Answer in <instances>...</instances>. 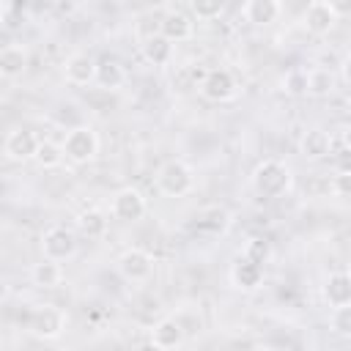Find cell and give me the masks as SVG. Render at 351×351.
I'll use <instances>...</instances> for the list:
<instances>
[{"mask_svg": "<svg viewBox=\"0 0 351 351\" xmlns=\"http://www.w3.org/2000/svg\"><path fill=\"white\" fill-rule=\"evenodd\" d=\"M340 77L351 85V55H346V58H343V63H340Z\"/></svg>", "mask_w": 351, "mask_h": 351, "instance_id": "d6a6232c", "label": "cell"}, {"mask_svg": "<svg viewBox=\"0 0 351 351\" xmlns=\"http://www.w3.org/2000/svg\"><path fill=\"white\" fill-rule=\"evenodd\" d=\"M335 90V77L329 69H310V96H329Z\"/></svg>", "mask_w": 351, "mask_h": 351, "instance_id": "83f0119b", "label": "cell"}, {"mask_svg": "<svg viewBox=\"0 0 351 351\" xmlns=\"http://www.w3.org/2000/svg\"><path fill=\"white\" fill-rule=\"evenodd\" d=\"M96 71H99V63L88 55V52H74L66 58L63 63V77L66 82L77 85V88H85L90 82H96Z\"/></svg>", "mask_w": 351, "mask_h": 351, "instance_id": "7c38bea8", "label": "cell"}, {"mask_svg": "<svg viewBox=\"0 0 351 351\" xmlns=\"http://www.w3.org/2000/svg\"><path fill=\"white\" fill-rule=\"evenodd\" d=\"M27 332L41 337V340H58L66 332V313L55 304H41L30 313Z\"/></svg>", "mask_w": 351, "mask_h": 351, "instance_id": "5b68a950", "label": "cell"}, {"mask_svg": "<svg viewBox=\"0 0 351 351\" xmlns=\"http://www.w3.org/2000/svg\"><path fill=\"white\" fill-rule=\"evenodd\" d=\"M52 3H58V5H66V3H71V0H52Z\"/></svg>", "mask_w": 351, "mask_h": 351, "instance_id": "e575fe53", "label": "cell"}, {"mask_svg": "<svg viewBox=\"0 0 351 351\" xmlns=\"http://www.w3.org/2000/svg\"><path fill=\"white\" fill-rule=\"evenodd\" d=\"M77 230L88 239H101L107 233V214L101 208H85L77 214Z\"/></svg>", "mask_w": 351, "mask_h": 351, "instance_id": "603a6c76", "label": "cell"}, {"mask_svg": "<svg viewBox=\"0 0 351 351\" xmlns=\"http://www.w3.org/2000/svg\"><path fill=\"white\" fill-rule=\"evenodd\" d=\"M250 184L261 197H282L293 186V170L282 159H263L255 165Z\"/></svg>", "mask_w": 351, "mask_h": 351, "instance_id": "6da1fadb", "label": "cell"}, {"mask_svg": "<svg viewBox=\"0 0 351 351\" xmlns=\"http://www.w3.org/2000/svg\"><path fill=\"white\" fill-rule=\"evenodd\" d=\"M332 162H335V173H351V148H340L335 156H332Z\"/></svg>", "mask_w": 351, "mask_h": 351, "instance_id": "4dcf8cb0", "label": "cell"}, {"mask_svg": "<svg viewBox=\"0 0 351 351\" xmlns=\"http://www.w3.org/2000/svg\"><path fill=\"white\" fill-rule=\"evenodd\" d=\"M41 252L44 258H52V261H69L77 255V236L74 230H69L66 225H52L44 230L41 236Z\"/></svg>", "mask_w": 351, "mask_h": 351, "instance_id": "52a82bcc", "label": "cell"}, {"mask_svg": "<svg viewBox=\"0 0 351 351\" xmlns=\"http://www.w3.org/2000/svg\"><path fill=\"white\" fill-rule=\"evenodd\" d=\"M27 69V52L22 44H5L0 49V77L3 80H16Z\"/></svg>", "mask_w": 351, "mask_h": 351, "instance_id": "d6986e66", "label": "cell"}, {"mask_svg": "<svg viewBox=\"0 0 351 351\" xmlns=\"http://www.w3.org/2000/svg\"><path fill=\"white\" fill-rule=\"evenodd\" d=\"M321 296L329 307H343L351 304V274L348 271H332L326 274L321 285Z\"/></svg>", "mask_w": 351, "mask_h": 351, "instance_id": "5bb4252c", "label": "cell"}, {"mask_svg": "<svg viewBox=\"0 0 351 351\" xmlns=\"http://www.w3.org/2000/svg\"><path fill=\"white\" fill-rule=\"evenodd\" d=\"M280 88L288 96H293V99L310 96V69H291V71H285V77L280 80Z\"/></svg>", "mask_w": 351, "mask_h": 351, "instance_id": "cb8c5ba5", "label": "cell"}, {"mask_svg": "<svg viewBox=\"0 0 351 351\" xmlns=\"http://www.w3.org/2000/svg\"><path fill=\"white\" fill-rule=\"evenodd\" d=\"M299 151L304 159H324L332 154V137L324 129H307L299 140Z\"/></svg>", "mask_w": 351, "mask_h": 351, "instance_id": "ffe728a7", "label": "cell"}, {"mask_svg": "<svg viewBox=\"0 0 351 351\" xmlns=\"http://www.w3.org/2000/svg\"><path fill=\"white\" fill-rule=\"evenodd\" d=\"M118 271L129 282H148L154 274V255L143 247H129L118 255Z\"/></svg>", "mask_w": 351, "mask_h": 351, "instance_id": "ba28073f", "label": "cell"}, {"mask_svg": "<svg viewBox=\"0 0 351 351\" xmlns=\"http://www.w3.org/2000/svg\"><path fill=\"white\" fill-rule=\"evenodd\" d=\"M200 96L203 99H208V101H217V104H222V101H230V99H236V93H239V82H236V77H233V71L230 69H208L203 77H200Z\"/></svg>", "mask_w": 351, "mask_h": 351, "instance_id": "277c9868", "label": "cell"}, {"mask_svg": "<svg viewBox=\"0 0 351 351\" xmlns=\"http://www.w3.org/2000/svg\"><path fill=\"white\" fill-rule=\"evenodd\" d=\"M329 189L337 197H351V173H335V178L329 181Z\"/></svg>", "mask_w": 351, "mask_h": 351, "instance_id": "f546056e", "label": "cell"}, {"mask_svg": "<svg viewBox=\"0 0 351 351\" xmlns=\"http://www.w3.org/2000/svg\"><path fill=\"white\" fill-rule=\"evenodd\" d=\"M329 329L340 337H351V304H343V307H332V315H329Z\"/></svg>", "mask_w": 351, "mask_h": 351, "instance_id": "f1b7e54d", "label": "cell"}, {"mask_svg": "<svg viewBox=\"0 0 351 351\" xmlns=\"http://www.w3.org/2000/svg\"><path fill=\"white\" fill-rule=\"evenodd\" d=\"M123 82H126V69L118 60L104 58L96 71V85L104 90H118V88H123Z\"/></svg>", "mask_w": 351, "mask_h": 351, "instance_id": "7402d4cb", "label": "cell"}, {"mask_svg": "<svg viewBox=\"0 0 351 351\" xmlns=\"http://www.w3.org/2000/svg\"><path fill=\"white\" fill-rule=\"evenodd\" d=\"M244 19L255 27H266V25H274L282 14V0H244V8H241Z\"/></svg>", "mask_w": 351, "mask_h": 351, "instance_id": "9a60e30c", "label": "cell"}, {"mask_svg": "<svg viewBox=\"0 0 351 351\" xmlns=\"http://www.w3.org/2000/svg\"><path fill=\"white\" fill-rule=\"evenodd\" d=\"M63 277L66 274H63L60 261H52V258H44V261L33 263V269H30V280L38 288H58L63 282Z\"/></svg>", "mask_w": 351, "mask_h": 351, "instance_id": "44dd1931", "label": "cell"}, {"mask_svg": "<svg viewBox=\"0 0 351 351\" xmlns=\"http://www.w3.org/2000/svg\"><path fill=\"white\" fill-rule=\"evenodd\" d=\"M63 151H66V159L74 162V165H88L96 159L99 154V134L93 126H74L66 132L63 137Z\"/></svg>", "mask_w": 351, "mask_h": 351, "instance_id": "3957f363", "label": "cell"}, {"mask_svg": "<svg viewBox=\"0 0 351 351\" xmlns=\"http://www.w3.org/2000/svg\"><path fill=\"white\" fill-rule=\"evenodd\" d=\"M159 33L167 36L173 44L189 41L192 33H195V22H192V16L184 14V11H167V14L162 16V22H159Z\"/></svg>", "mask_w": 351, "mask_h": 351, "instance_id": "2e32d148", "label": "cell"}, {"mask_svg": "<svg viewBox=\"0 0 351 351\" xmlns=\"http://www.w3.org/2000/svg\"><path fill=\"white\" fill-rule=\"evenodd\" d=\"M184 340H186V329L176 315H165L151 326V346L154 348L170 351V348L184 346Z\"/></svg>", "mask_w": 351, "mask_h": 351, "instance_id": "8fae6325", "label": "cell"}, {"mask_svg": "<svg viewBox=\"0 0 351 351\" xmlns=\"http://www.w3.org/2000/svg\"><path fill=\"white\" fill-rule=\"evenodd\" d=\"M225 3H228V0H189V11H192L195 19H200V22H211V19L222 16Z\"/></svg>", "mask_w": 351, "mask_h": 351, "instance_id": "4316f807", "label": "cell"}, {"mask_svg": "<svg viewBox=\"0 0 351 351\" xmlns=\"http://www.w3.org/2000/svg\"><path fill=\"white\" fill-rule=\"evenodd\" d=\"M195 225L197 230L208 233V236H222L228 228H230V211L225 206H203L195 217Z\"/></svg>", "mask_w": 351, "mask_h": 351, "instance_id": "ac0fdd59", "label": "cell"}, {"mask_svg": "<svg viewBox=\"0 0 351 351\" xmlns=\"http://www.w3.org/2000/svg\"><path fill=\"white\" fill-rule=\"evenodd\" d=\"M66 159V151H63V143H55V140H41L38 143V151L33 156V162L44 170H52V167H60Z\"/></svg>", "mask_w": 351, "mask_h": 351, "instance_id": "d4e9b609", "label": "cell"}, {"mask_svg": "<svg viewBox=\"0 0 351 351\" xmlns=\"http://www.w3.org/2000/svg\"><path fill=\"white\" fill-rule=\"evenodd\" d=\"M241 255L250 258V261H255V263H261V266H266L269 258H271V241L263 239V236H252V239H247Z\"/></svg>", "mask_w": 351, "mask_h": 351, "instance_id": "484cf974", "label": "cell"}, {"mask_svg": "<svg viewBox=\"0 0 351 351\" xmlns=\"http://www.w3.org/2000/svg\"><path fill=\"white\" fill-rule=\"evenodd\" d=\"M329 3H332V8L337 11V16L351 14V0H329Z\"/></svg>", "mask_w": 351, "mask_h": 351, "instance_id": "1f68e13d", "label": "cell"}, {"mask_svg": "<svg viewBox=\"0 0 351 351\" xmlns=\"http://www.w3.org/2000/svg\"><path fill=\"white\" fill-rule=\"evenodd\" d=\"M140 55L151 66H167L173 60V41L167 36H162V33H151V36L143 38Z\"/></svg>", "mask_w": 351, "mask_h": 351, "instance_id": "e0dca14e", "label": "cell"}, {"mask_svg": "<svg viewBox=\"0 0 351 351\" xmlns=\"http://www.w3.org/2000/svg\"><path fill=\"white\" fill-rule=\"evenodd\" d=\"M302 22H304L310 36H329L335 30V25H337V11L332 8L329 0H313L307 5V11H304Z\"/></svg>", "mask_w": 351, "mask_h": 351, "instance_id": "30bf717a", "label": "cell"}, {"mask_svg": "<svg viewBox=\"0 0 351 351\" xmlns=\"http://www.w3.org/2000/svg\"><path fill=\"white\" fill-rule=\"evenodd\" d=\"M145 211H148V203L137 186H121L110 200V214L118 222H137L145 217Z\"/></svg>", "mask_w": 351, "mask_h": 351, "instance_id": "8992f818", "label": "cell"}, {"mask_svg": "<svg viewBox=\"0 0 351 351\" xmlns=\"http://www.w3.org/2000/svg\"><path fill=\"white\" fill-rule=\"evenodd\" d=\"M195 186V173L184 159H167L156 170V189L167 197H184Z\"/></svg>", "mask_w": 351, "mask_h": 351, "instance_id": "7a4b0ae2", "label": "cell"}, {"mask_svg": "<svg viewBox=\"0 0 351 351\" xmlns=\"http://www.w3.org/2000/svg\"><path fill=\"white\" fill-rule=\"evenodd\" d=\"M230 282L239 291H258L261 282H263V266L250 261V258H244V255H239L233 261V266H230Z\"/></svg>", "mask_w": 351, "mask_h": 351, "instance_id": "4fadbf2b", "label": "cell"}, {"mask_svg": "<svg viewBox=\"0 0 351 351\" xmlns=\"http://www.w3.org/2000/svg\"><path fill=\"white\" fill-rule=\"evenodd\" d=\"M38 143H41V137H38L36 132L19 126V129H11V132L5 134L3 154H5L11 162H30V159L36 156V151H38Z\"/></svg>", "mask_w": 351, "mask_h": 351, "instance_id": "9c48e42d", "label": "cell"}, {"mask_svg": "<svg viewBox=\"0 0 351 351\" xmlns=\"http://www.w3.org/2000/svg\"><path fill=\"white\" fill-rule=\"evenodd\" d=\"M340 143H343L346 148H351V123H346V126L340 129Z\"/></svg>", "mask_w": 351, "mask_h": 351, "instance_id": "836d02e7", "label": "cell"}]
</instances>
